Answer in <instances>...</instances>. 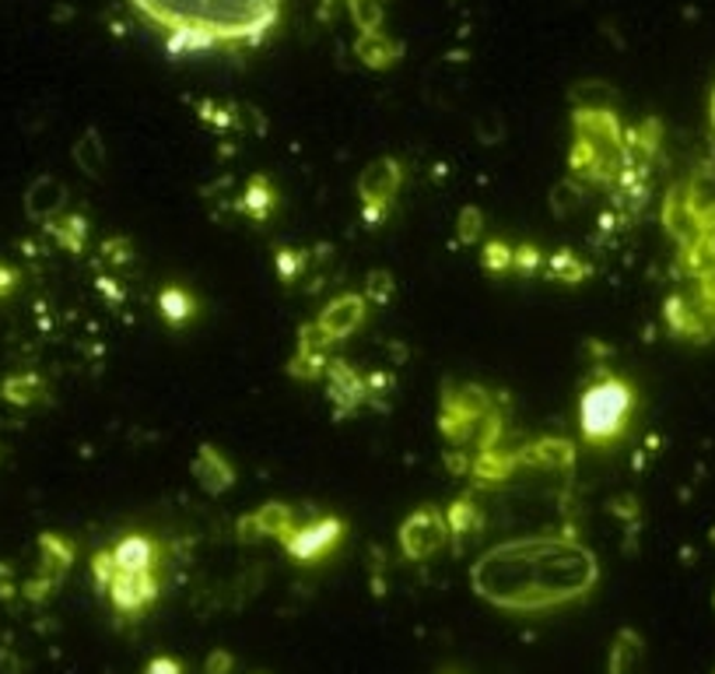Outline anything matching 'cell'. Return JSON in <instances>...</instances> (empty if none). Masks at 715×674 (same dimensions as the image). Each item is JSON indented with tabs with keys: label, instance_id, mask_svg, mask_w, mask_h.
Wrapping results in <instances>:
<instances>
[{
	"label": "cell",
	"instance_id": "obj_10",
	"mask_svg": "<svg viewBox=\"0 0 715 674\" xmlns=\"http://www.w3.org/2000/svg\"><path fill=\"white\" fill-rule=\"evenodd\" d=\"M42 383L36 380V376H14V380L4 383V397L11 404H32L39 394H32V390H39Z\"/></svg>",
	"mask_w": 715,
	"mask_h": 674
},
{
	"label": "cell",
	"instance_id": "obj_12",
	"mask_svg": "<svg viewBox=\"0 0 715 674\" xmlns=\"http://www.w3.org/2000/svg\"><path fill=\"white\" fill-rule=\"evenodd\" d=\"M151 674H176V664H169V661H155V664H151Z\"/></svg>",
	"mask_w": 715,
	"mask_h": 674
},
{
	"label": "cell",
	"instance_id": "obj_9",
	"mask_svg": "<svg viewBox=\"0 0 715 674\" xmlns=\"http://www.w3.org/2000/svg\"><path fill=\"white\" fill-rule=\"evenodd\" d=\"M158 309H162V317L172 327H180L194 317V295L183 292V289H165L162 295H158Z\"/></svg>",
	"mask_w": 715,
	"mask_h": 674
},
{
	"label": "cell",
	"instance_id": "obj_4",
	"mask_svg": "<svg viewBox=\"0 0 715 674\" xmlns=\"http://www.w3.org/2000/svg\"><path fill=\"white\" fill-rule=\"evenodd\" d=\"M634 415V390L614 372H603L579 397V432L590 446H611L625 436Z\"/></svg>",
	"mask_w": 715,
	"mask_h": 674
},
{
	"label": "cell",
	"instance_id": "obj_1",
	"mask_svg": "<svg viewBox=\"0 0 715 674\" xmlns=\"http://www.w3.org/2000/svg\"><path fill=\"white\" fill-rule=\"evenodd\" d=\"M596 579V562L582 544L565 538L508 541L477 562L473 584L502 608H547L585 593Z\"/></svg>",
	"mask_w": 715,
	"mask_h": 674
},
{
	"label": "cell",
	"instance_id": "obj_8",
	"mask_svg": "<svg viewBox=\"0 0 715 674\" xmlns=\"http://www.w3.org/2000/svg\"><path fill=\"white\" fill-rule=\"evenodd\" d=\"M194 471H197L200 485H204L208 492H225L229 485H232V467H229V461L221 457L218 450H211V446H204V453H200L197 464H194Z\"/></svg>",
	"mask_w": 715,
	"mask_h": 674
},
{
	"label": "cell",
	"instance_id": "obj_5",
	"mask_svg": "<svg viewBox=\"0 0 715 674\" xmlns=\"http://www.w3.org/2000/svg\"><path fill=\"white\" fill-rule=\"evenodd\" d=\"M341 538H344V524L337 516H320V520L295 527L292 535L284 538V548H288V555L295 562H320L341 544Z\"/></svg>",
	"mask_w": 715,
	"mask_h": 674
},
{
	"label": "cell",
	"instance_id": "obj_11",
	"mask_svg": "<svg viewBox=\"0 0 715 674\" xmlns=\"http://www.w3.org/2000/svg\"><path fill=\"white\" fill-rule=\"evenodd\" d=\"M14 289H19V271H11L0 264V299H8Z\"/></svg>",
	"mask_w": 715,
	"mask_h": 674
},
{
	"label": "cell",
	"instance_id": "obj_13",
	"mask_svg": "<svg viewBox=\"0 0 715 674\" xmlns=\"http://www.w3.org/2000/svg\"><path fill=\"white\" fill-rule=\"evenodd\" d=\"M708 117H712V131H715V88H712V102H708Z\"/></svg>",
	"mask_w": 715,
	"mask_h": 674
},
{
	"label": "cell",
	"instance_id": "obj_2",
	"mask_svg": "<svg viewBox=\"0 0 715 674\" xmlns=\"http://www.w3.org/2000/svg\"><path fill=\"white\" fill-rule=\"evenodd\" d=\"M131 4L169 36L172 53L252 46L281 22V0H131Z\"/></svg>",
	"mask_w": 715,
	"mask_h": 674
},
{
	"label": "cell",
	"instance_id": "obj_7",
	"mask_svg": "<svg viewBox=\"0 0 715 674\" xmlns=\"http://www.w3.org/2000/svg\"><path fill=\"white\" fill-rule=\"evenodd\" d=\"M361 320H365V303L358 295H341V299L330 303L323 309V317L316 320V331H320L323 344H333V341H344Z\"/></svg>",
	"mask_w": 715,
	"mask_h": 674
},
{
	"label": "cell",
	"instance_id": "obj_3",
	"mask_svg": "<svg viewBox=\"0 0 715 674\" xmlns=\"http://www.w3.org/2000/svg\"><path fill=\"white\" fill-rule=\"evenodd\" d=\"M158 544L145 535H126L95 555L91 573L123 615H140L158 598Z\"/></svg>",
	"mask_w": 715,
	"mask_h": 674
},
{
	"label": "cell",
	"instance_id": "obj_6",
	"mask_svg": "<svg viewBox=\"0 0 715 674\" xmlns=\"http://www.w3.org/2000/svg\"><path fill=\"white\" fill-rule=\"evenodd\" d=\"M442 541H446V520H442L439 510H418L400 530V544L410 559L432 555Z\"/></svg>",
	"mask_w": 715,
	"mask_h": 674
}]
</instances>
